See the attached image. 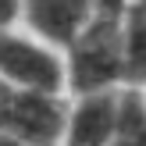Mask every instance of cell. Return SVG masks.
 I'll return each mask as SVG.
<instances>
[{
    "label": "cell",
    "instance_id": "cell-11",
    "mask_svg": "<svg viewBox=\"0 0 146 146\" xmlns=\"http://www.w3.org/2000/svg\"><path fill=\"white\" fill-rule=\"evenodd\" d=\"M143 93H146V89H143Z\"/></svg>",
    "mask_w": 146,
    "mask_h": 146
},
{
    "label": "cell",
    "instance_id": "cell-5",
    "mask_svg": "<svg viewBox=\"0 0 146 146\" xmlns=\"http://www.w3.org/2000/svg\"><path fill=\"white\" fill-rule=\"evenodd\" d=\"M118 96L121 89L68 96L61 146H107L114 135V121H118Z\"/></svg>",
    "mask_w": 146,
    "mask_h": 146
},
{
    "label": "cell",
    "instance_id": "cell-9",
    "mask_svg": "<svg viewBox=\"0 0 146 146\" xmlns=\"http://www.w3.org/2000/svg\"><path fill=\"white\" fill-rule=\"evenodd\" d=\"M21 29V4L18 0H0V32Z\"/></svg>",
    "mask_w": 146,
    "mask_h": 146
},
{
    "label": "cell",
    "instance_id": "cell-3",
    "mask_svg": "<svg viewBox=\"0 0 146 146\" xmlns=\"http://www.w3.org/2000/svg\"><path fill=\"white\" fill-rule=\"evenodd\" d=\"M68 96L32 93L0 82V132H7L18 146H61Z\"/></svg>",
    "mask_w": 146,
    "mask_h": 146
},
{
    "label": "cell",
    "instance_id": "cell-4",
    "mask_svg": "<svg viewBox=\"0 0 146 146\" xmlns=\"http://www.w3.org/2000/svg\"><path fill=\"white\" fill-rule=\"evenodd\" d=\"M18 4H21V29L57 46L61 54L93 18L89 0H18Z\"/></svg>",
    "mask_w": 146,
    "mask_h": 146
},
{
    "label": "cell",
    "instance_id": "cell-10",
    "mask_svg": "<svg viewBox=\"0 0 146 146\" xmlns=\"http://www.w3.org/2000/svg\"><path fill=\"white\" fill-rule=\"evenodd\" d=\"M0 146H18V143H14V139H11L7 132H0Z\"/></svg>",
    "mask_w": 146,
    "mask_h": 146
},
{
    "label": "cell",
    "instance_id": "cell-2",
    "mask_svg": "<svg viewBox=\"0 0 146 146\" xmlns=\"http://www.w3.org/2000/svg\"><path fill=\"white\" fill-rule=\"evenodd\" d=\"M0 82L32 93L68 96L64 82V54L50 43L36 39L25 29L0 32Z\"/></svg>",
    "mask_w": 146,
    "mask_h": 146
},
{
    "label": "cell",
    "instance_id": "cell-1",
    "mask_svg": "<svg viewBox=\"0 0 146 146\" xmlns=\"http://www.w3.org/2000/svg\"><path fill=\"white\" fill-rule=\"evenodd\" d=\"M64 82L68 96L125 89V54H121V21L89 18V25L64 46Z\"/></svg>",
    "mask_w": 146,
    "mask_h": 146
},
{
    "label": "cell",
    "instance_id": "cell-6",
    "mask_svg": "<svg viewBox=\"0 0 146 146\" xmlns=\"http://www.w3.org/2000/svg\"><path fill=\"white\" fill-rule=\"evenodd\" d=\"M121 54H125V86L146 89V7H135L121 21Z\"/></svg>",
    "mask_w": 146,
    "mask_h": 146
},
{
    "label": "cell",
    "instance_id": "cell-8",
    "mask_svg": "<svg viewBox=\"0 0 146 146\" xmlns=\"http://www.w3.org/2000/svg\"><path fill=\"white\" fill-rule=\"evenodd\" d=\"M89 11L93 18L104 21H125V14L132 11V0H89Z\"/></svg>",
    "mask_w": 146,
    "mask_h": 146
},
{
    "label": "cell",
    "instance_id": "cell-7",
    "mask_svg": "<svg viewBox=\"0 0 146 146\" xmlns=\"http://www.w3.org/2000/svg\"><path fill=\"white\" fill-rule=\"evenodd\" d=\"M107 146H146V93L125 86L118 96V121Z\"/></svg>",
    "mask_w": 146,
    "mask_h": 146
}]
</instances>
